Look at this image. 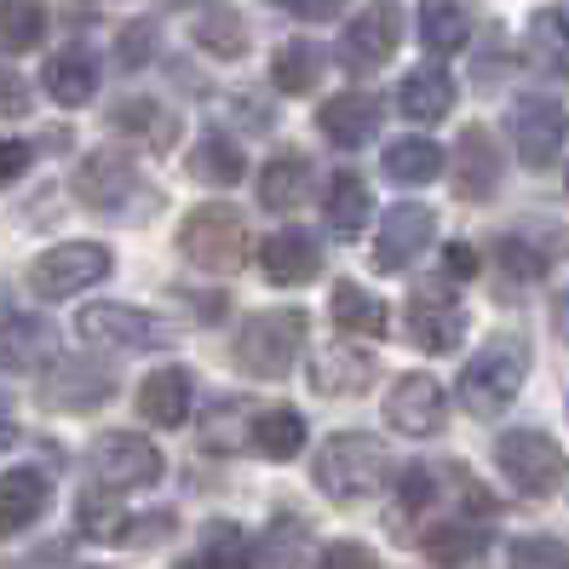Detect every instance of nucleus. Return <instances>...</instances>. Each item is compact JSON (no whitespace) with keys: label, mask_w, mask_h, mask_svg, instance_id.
<instances>
[{"label":"nucleus","mask_w":569,"mask_h":569,"mask_svg":"<svg viewBox=\"0 0 569 569\" xmlns=\"http://www.w3.org/2000/svg\"><path fill=\"white\" fill-rule=\"evenodd\" d=\"M523 380H529V346L518 340V333H495V340L460 368L455 397H460L466 415L495 420L500 409H512V397L523 391Z\"/></svg>","instance_id":"nucleus-1"},{"label":"nucleus","mask_w":569,"mask_h":569,"mask_svg":"<svg viewBox=\"0 0 569 569\" xmlns=\"http://www.w3.org/2000/svg\"><path fill=\"white\" fill-rule=\"evenodd\" d=\"M306 346V311H253L237 328V368L253 380H282Z\"/></svg>","instance_id":"nucleus-4"},{"label":"nucleus","mask_w":569,"mask_h":569,"mask_svg":"<svg viewBox=\"0 0 569 569\" xmlns=\"http://www.w3.org/2000/svg\"><path fill=\"white\" fill-rule=\"evenodd\" d=\"M443 277H449V282H472V277H478L472 242H449V248H443Z\"/></svg>","instance_id":"nucleus-50"},{"label":"nucleus","mask_w":569,"mask_h":569,"mask_svg":"<svg viewBox=\"0 0 569 569\" xmlns=\"http://www.w3.org/2000/svg\"><path fill=\"white\" fill-rule=\"evenodd\" d=\"M552 317H558V333H563V340H569V288L558 293V311H552Z\"/></svg>","instance_id":"nucleus-52"},{"label":"nucleus","mask_w":569,"mask_h":569,"mask_svg":"<svg viewBox=\"0 0 569 569\" xmlns=\"http://www.w3.org/2000/svg\"><path fill=\"white\" fill-rule=\"evenodd\" d=\"M248 449L264 455V460L306 455V415H299V409H259L248 420Z\"/></svg>","instance_id":"nucleus-28"},{"label":"nucleus","mask_w":569,"mask_h":569,"mask_svg":"<svg viewBox=\"0 0 569 569\" xmlns=\"http://www.w3.org/2000/svg\"><path fill=\"white\" fill-rule=\"evenodd\" d=\"M420 552L438 563V569H466L478 552H483V523L472 518H443L420 535Z\"/></svg>","instance_id":"nucleus-29"},{"label":"nucleus","mask_w":569,"mask_h":569,"mask_svg":"<svg viewBox=\"0 0 569 569\" xmlns=\"http://www.w3.org/2000/svg\"><path fill=\"white\" fill-rule=\"evenodd\" d=\"M563 132H569V116H563L558 98L529 92V98L512 104V150H518V161L529 167V173H547V167L558 161Z\"/></svg>","instance_id":"nucleus-12"},{"label":"nucleus","mask_w":569,"mask_h":569,"mask_svg":"<svg viewBox=\"0 0 569 569\" xmlns=\"http://www.w3.org/2000/svg\"><path fill=\"white\" fill-rule=\"evenodd\" d=\"M443 173V144L438 139H420V132H409V139H397L391 150H386V179L391 184H431Z\"/></svg>","instance_id":"nucleus-34"},{"label":"nucleus","mask_w":569,"mask_h":569,"mask_svg":"<svg viewBox=\"0 0 569 569\" xmlns=\"http://www.w3.org/2000/svg\"><path fill=\"white\" fill-rule=\"evenodd\" d=\"M563 190H569V167H563Z\"/></svg>","instance_id":"nucleus-56"},{"label":"nucleus","mask_w":569,"mask_h":569,"mask_svg":"<svg viewBox=\"0 0 569 569\" xmlns=\"http://www.w3.org/2000/svg\"><path fill=\"white\" fill-rule=\"evenodd\" d=\"M12 443H18V426H12V420H7V415H0V455H7V449H12Z\"/></svg>","instance_id":"nucleus-53"},{"label":"nucleus","mask_w":569,"mask_h":569,"mask_svg":"<svg viewBox=\"0 0 569 569\" xmlns=\"http://www.w3.org/2000/svg\"><path fill=\"white\" fill-rule=\"evenodd\" d=\"M110 271H116L110 248H98V242H58V248H47L36 264H29V293H36V299H70V293L98 288Z\"/></svg>","instance_id":"nucleus-7"},{"label":"nucleus","mask_w":569,"mask_h":569,"mask_svg":"<svg viewBox=\"0 0 569 569\" xmlns=\"http://www.w3.org/2000/svg\"><path fill=\"white\" fill-rule=\"evenodd\" d=\"M173 569H202V563H196V558H179V563H173Z\"/></svg>","instance_id":"nucleus-54"},{"label":"nucleus","mask_w":569,"mask_h":569,"mask_svg":"<svg viewBox=\"0 0 569 569\" xmlns=\"http://www.w3.org/2000/svg\"><path fill=\"white\" fill-rule=\"evenodd\" d=\"M299 202H311V161L299 150H282V156L264 161V173H259V208L293 213Z\"/></svg>","instance_id":"nucleus-26"},{"label":"nucleus","mask_w":569,"mask_h":569,"mask_svg":"<svg viewBox=\"0 0 569 569\" xmlns=\"http://www.w3.org/2000/svg\"><path fill=\"white\" fill-rule=\"evenodd\" d=\"M47 507H52V478L41 466H12V472H0V535H18L29 523H41Z\"/></svg>","instance_id":"nucleus-20"},{"label":"nucleus","mask_w":569,"mask_h":569,"mask_svg":"<svg viewBox=\"0 0 569 569\" xmlns=\"http://www.w3.org/2000/svg\"><path fill=\"white\" fill-rule=\"evenodd\" d=\"M322 213H328V230H333V237H362L368 213H375V202H368V184H362L357 173H333V179H328Z\"/></svg>","instance_id":"nucleus-36"},{"label":"nucleus","mask_w":569,"mask_h":569,"mask_svg":"<svg viewBox=\"0 0 569 569\" xmlns=\"http://www.w3.org/2000/svg\"><path fill=\"white\" fill-rule=\"evenodd\" d=\"M431 495H438V472H426V466H403V472H397V518L431 507Z\"/></svg>","instance_id":"nucleus-44"},{"label":"nucleus","mask_w":569,"mask_h":569,"mask_svg":"<svg viewBox=\"0 0 569 569\" xmlns=\"http://www.w3.org/2000/svg\"><path fill=\"white\" fill-rule=\"evenodd\" d=\"M179 253L190 264H202V271L224 277V271H237V264L248 259V224L237 208H224V202H208V208H196L184 224H179Z\"/></svg>","instance_id":"nucleus-5"},{"label":"nucleus","mask_w":569,"mask_h":569,"mask_svg":"<svg viewBox=\"0 0 569 569\" xmlns=\"http://www.w3.org/2000/svg\"><path fill=\"white\" fill-rule=\"evenodd\" d=\"M116 397V368L92 362V357H52L47 380H41V403L63 415H87Z\"/></svg>","instance_id":"nucleus-14"},{"label":"nucleus","mask_w":569,"mask_h":569,"mask_svg":"<svg viewBox=\"0 0 569 569\" xmlns=\"http://www.w3.org/2000/svg\"><path fill=\"white\" fill-rule=\"evenodd\" d=\"M76 523H81V535L87 541H104V547H127V529H132V512L121 507V495H110V489H87L81 500H76Z\"/></svg>","instance_id":"nucleus-30"},{"label":"nucleus","mask_w":569,"mask_h":569,"mask_svg":"<svg viewBox=\"0 0 569 569\" xmlns=\"http://www.w3.org/2000/svg\"><path fill=\"white\" fill-rule=\"evenodd\" d=\"M288 18H306V23H322V18H340L346 0H277Z\"/></svg>","instance_id":"nucleus-51"},{"label":"nucleus","mask_w":569,"mask_h":569,"mask_svg":"<svg viewBox=\"0 0 569 569\" xmlns=\"http://www.w3.org/2000/svg\"><path fill=\"white\" fill-rule=\"evenodd\" d=\"M397 41H403V7H397V0H368L340 36V70L346 76L380 70V63H391Z\"/></svg>","instance_id":"nucleus-10"},{"label":"nucleus","mask_w":569,"mask_h":569,"mask_svg":"<svg viewBox=\"0 0 569 569\" xmlns=\"http://www.w3.org/2000/svg\"><path fill=\"white\" fill-rule=\"evenodd\" d=\"M391 472V455L386 443L375 438V431H333V438L317 449V466L311 478L328 500H340V507H357V500H368Z\"/></svg>","instance_id":"nucleus-2"},{"label":"nucleus","mask_w":569,"mask_h":569,"mask_svg":"<svg viewBox=\"0 0 569 569\" xmlns=\"http://www.w3.org/2000/svg\"><path fill=\"white\" fill-rule=\"evenodd\" d=\"M190 403H196V375L190 368H156V375L139 386V415L150 420V426H161V431H173V426H184L190 420Z\"/></svg>","instance_id":"nucleus-22"},{"label":"nucleus","mask_w":569,"mask_h":569,"mask_svg":"<svg viewBox=\"0 0 569 569\" xmlns=\"http://www.w3.org/2000/svg\"><path fill=\"white\" fill-rule=\"evenodd\" d=\"M110 127L127 132V139H139L144 150H167L179 139V116L156 104V98H121V104L110 110Z\"/></svg>","instance_id":"nucleus-27"},{"label":"nucleus","mask_w":569,"mask_h":569,"mask_svg":"<svg viewBox=\"0 0 569 569\" xmlns=\"http://www.w3.org/2000/svg\"><path fill=\"white\" fill-rule=\"evenodd\" d=\"M58 357V328L47 317H7L0 322V375H29Z\"/></svg>","instance_id":"nucleus-21"},{"label":"nucleus","mask_w":569,"mask_h":569,"mask_svg":"<svg viewBox=\"0 0 569 569\" xmlns=\"http://www.w3.org/2000/svg\"><path fill=\"white\" fill-rule=\"evenodd\" d=\"M386 420H391V431H403V438H438L443 420H449V397L431 375H403L386 397Z\"/></svg>","instance_id":"nucleus-15"},{"label":"nucleus","mask_w":569,"mask_h":569,"mask_svg":"<svg viewBox=\"0 0 569 569\" xmlns=\"http://www.w3.org/2000/svg\"><path fill=\"white\" fill-rule=\"evenodd\" d=\"M322 47H311V41H282L277 47V58H271V87L277 92H311L317 81H322Z\"/></svg>","instance_id":"nucleus-38"},{"label":"nucleus","mask_w":569,"mask_h":569,"mask_svg":"<svg viewBox=\"0 0 569 569\" xmlns=\"http://www.w3.org/2000/svg\"><path fill=\"white\" fill-rule=\"evenodd\" d=\"M150 52H156V29L150 23H132L127 36H121V70H139Z\"/></svg>","instance_id":"nucleus-47"},{"label":"nucleus","mask_w":569,"mask_h":569,"mask_svg":"<svg viewBox=\"0 0 569 569\" xmlns=\"http://www.w3.org/2000/svg\"><path fill=\"white\" fill-rule=\"evenodd\" d=\"M333 322H340L346 340H380V333L391 328V311H386L380 293H368L362 282L340 277L333 282Z\"/></svg>","instance_id":"nucleus-25"},{"label":"nucleus","mask_w":569,"mask_h":569,"mask_svg":"<svg viewBox=\"0 0 569 569\" xmlns=\"http://www.w3.org/2000/svg\"><path fill=\"white\" fill-rule=\"evenodd\" d=\"M190 36L213 58H242L248 52V23L237 18V7H224V0H208V7L190 18Z\"/></svg>","instance_id":"nucleus-31"},{"label":"nucleus","mask_w":569,"mask_h":569,"mask_svg":"<svg viewBox=\"0 0 569 569\" xmlns=\"http://www.w3.org/2000/svg\"><path fill=\"white\" fill-rule=\"evenodd\" d=\"M380 98L375 92H333L328 104L317 110V132L328 144H340V150H362L368 139L380 132Z\"/></svg>","instance_id":"nucleus-17"},{"label":"nucleus","mask_w":569,"mask_h":569,"mask_svg":"<svg viewBox=\"0 0 569 569\" xmlns=\"http://www.w3.org/2000/svg\"><path fill=\"white\" fill-rule=\"evenodd\" d=\"M0 116H29V87L12 63H0Z\"/></svg>","instance_id":"nucleus-48"},{"label":"nucleus","mask_w":569,"mask_h":569,"mask_svg":"<svg viewBox=\"0 0 569 569\" xmlns=\"http://www.w3.org/2000/svg\"><path fill=\"white\" fill-rule=\"evenodd\" d=\"M500 184V156H495V139L483 127H466L460 132V150H455V190L460 202H489Z\"/></svg>","instance_id":"nucleus-23"},{"label":"nucleus","mask_w":569,"mask_h":569,"mask_svg":"<svg viewBox=\"0 0 569 569\" xmlns=\"http://www.w3.org/2000/svg\"><path fill=\"white\" fill-rule=\"evenodd\" d=\"M495 466L507 472V483L529 500H547L558 483H563V449L535 426H518V431H500L495 438Z\"/></svg>","instance_id":"nucleus-6"},{"label":"nucleus","mask_w":569,"mask_h":569,"mask_svg":"<svg viewBox=\"0 0 569 569\" xmlns=\"http://www.w3.org/2000/svg\"><path fill=\"white\" fill-rule=\"evenodd\" d=\"M431 242H438V213H431L426 202H397L380 219V237H375V248H368V259H375V271L397 277V271H409Z\"/></svg>","instance_id":"nucleus-13"},{"label":"nucleus","mask_w":569,"mask_h":569,"mask_svg":"<svg viewBox=\"0 0 569 569\" xmlns=\"http://www.w3.org/2000/svg\"><path fill=\"white\" fill-rule=\"evenodd\" d=\"M317 569H380V558L368 552L362 541H328L317 552Z\"/></svg>","instance_id":"nucleus-45"},{"label":"nucleus","mask_w":569,"mask_h":569,"mask_svg":"<svg viewBox=\"0 0 569 569\" xmlns=\"http://www.w3.org/2000/svg\"><path fill=\"white\" fill-rule=\"evenodd\" d=\"M167 535H173V512H150V518H132L127 547H156V541H167Z\"/></svg>","instance_id":"nucleus-49"},{"label":"nucleus","mask_w":569,"mask_h":569,"mask_svg":"<svg viewBox=\"0 0 569 569\" xmlns=\"http://www.w3.org/2000/svg\"><path fill=\"white\" fill-rule=\"evenodd\" d=\"M375 386V351L357 340H328L311 357V391L317 397H362Z\"/></svg>","instance_id":"nucleus-16"},{"label":"nucleus","mask_w":569,"mask_h":569,"mask_svg":"<svg viewBox=\"0 0 569 569\" xmlns=\"http://www.w3.org/2000/svg\"><path fill=\"white\" fill-rule=\"evenodd\" d=\"M420 41L431 52H460L472 41V7L466 0H420Z\"/></svg>","instance_id":"nucleus-32"},{"label":"nucleus","mask_w":569,"mask_h":569,"mask_svg":"<svg viewBox=\"0 0 569 569\" xmlns=\"http://www.w3.org/2000/svg\"><path fill=\"white\" fill-rule=\"evenodd\" d=\"M259 271L277 288H299L322 271V248H317L311 230H277V237L259 242Z\"/></svg>","instance_id":"nucleus-19"},{"label":"nucleus","mask_w":569,"mask_h":569,"mask_svg":"<svg viewBox=\"0 0 569 569\" xmlns=\"http://www.w3.org/2000/svg\"><path fill=\"white\" fill-rule=\"evenodd\" d=\"M41 36H47V12L36 0H0V47L29 52V47H41Z\"/></svg>","instance_id":"nucleus-40"},{"label":"nucleus","mask_w":569,"mask_h":569,"mask_svg":"<svg viewBox=\"0 0 569 569\" xmlns=\"http://www.w3.org/2000/svg\"><path fill=\"white\" fill-rule=\"evenodd\" d=\"M311 552V535H306V518L293 512H277L271 529H264V541L253 552V569H299Z\"/></svg>","instance_id":"nucleus-37"},{"label":"nucleus","mask_w":569,"mask_h":569,"mask_svg":"<svg viewBox=\"0 0 569 569\" xmlns=\"http://www.w3.org/2000/svg\"><path fill=\"white\" fill-rule=\"evenodd\" d=\"M76 333L92 340V346H110V351H161V346H173V328H167L161 317H150L139 306H110V299L81 306Z\"/></svg>","instance_id":"nucleus-9"},{"label":"nucleus","mask_w":569,"mask_h":569,"mask_svg":"<svg viewBox=\"0 0 569 569\" xmlns=\"http://www.w3.org/2000/svg\"><path fill=\"white\" fill-rule=\"evenodd\" d=\"M196 563L202 569H253V547H248V535L230 518H213L202 529V552H196Z\"/></svg>","instance_id":"nucleus-39"},{"label":"nucleus","mask_w":569,"mask_h":569,"mask_svg":"<svg viewBox=\"0 0 569 569\" xmlns=\"http://www.w3.org/2000/svg\"><path fill=\"white\" fill-rule=\"evenodd\" d=\"M558 18H563V29H569V0H563V12H558Z\"/></svg>","instance_id":"nucleus-55"},{"label":"nucleus","mask_w":569,"mask_h":569,"mask_svg":"<svg viewBox=\"0 0 569 569\" xmlns=\"http://www.w3.org/2000/svg\"><path fill=\"white\" fill-rule=\"evenodd\" d=\"M76 196H81V208L104 213L116 224H139L161 208V190L144 184L139 167H132L127 156H116V150H98L76 167Z\"/></svg>","instance_id":"nucleus-3"},{"label":"nucleus","mask_w":569,"mask_h":569,"mask_svg":"<svg viewBox=\"0 0 569 569\" xmlns=\"http://www.w3.org/2000/svg\"><path fill=\"white\" fill-rule=\"evenodd\" d=\"M92 478L98 489H110V495H127V489H150L161 483L167 472V460L150 438H139V431H104V438L92 443Z\"/></svg>","instance_id":"nucleus-8"},{"label":"nucleus","mask_w":569,"mask_h":569,"mask_svg":"<svg viewBox=\"0 0 569 569\" xmlns=\"http://www.w3.org/2000/svg\"><path fill=\"white\" fill-rule=\"evenodd\" d=\"M495 259H500V282H535V277H541L547 271V253H535L523 237H500L495 242Z\"/></svg>","instance_id":"nucleus-43"},{"label":"nucleus","mask_w":569,"mask_h":569,"mask_svg":"<svg viewBox=\"0 0 569 569\" xmlns=\"http://www.w3.org/2000/svg\"><path fill=\"white\" fill-rule=\"evenodd\" d=\"M397 110L415 127H438L455 110V76L438 70V63H420V70L403 76V87H397Z\"/></svg>","instance_id":"nucleus-24"},{"label":"nucleus","mask_w":569,"mask_h":569,"mask_svg":"<svg viewBox=\"0 0 569 569\" xmlns=\"http://www.w3.org/2000/svg\"><path fill=\"white\" fill-rule=\"evenodd\" d=\"M29 161H36V144H23V139H0V190L18 184L29 173Z\"/></svg>","instance_id":"nucleus-46"},{"label":"nucleus","mask_w":569,"mask_h":569,"mask_svg":"<svg viewBox=\"0 0 569 569\" xmlns=\"http://www.w3.org/2000/svg\"><path fill=\"white\" fill-rule=\"evenodd\" d=\"M403 328H409V346H420L431 357H449L466 340V306L443 282H420L403 306Z\"/></svg>","instance_id":"nucleus-11"},{"label":"nucleus","mask_w":569,"mask_h":569,"mask_svg":"<svg viewBox=\"0 0 569 569\" xmlns=\"http://www.w3.org/2000/svg\"><path fill=\"white\" fill-rule=\"evenodd\" d=\"M237 443H248V403H242V397H224V403H213L208 420H202V449L224 455Z\"/></svg>","instance_id":"nucleus-41"},{"label":"nucleus","mask_w":569,"mask_h":569,"mask_svg":"<svg viewBox=\"0 0 569 569\" xmlns=\"http://www.w3.org/2000/svg\"><path fill=\"white\" fill-rule=\"evenodd\" d=\"M184 167H190L202 184H237V179L248 173V156H242L237 139H224V132H202V139L190 144Z\"/></svg>","instance_id":"nucleus-33"},{"label":"nucleus","mask_w":569,"mask_h":569,"mask_svg":"<svg viewBox=\"0 0 569 569\" xmlns=\"http://www.w3.org/2000/svg\"><path fill=\"white\" fill-rule=\"evenodd\" d=\"M523 58H529V70H541V76H563L569 70V29H563V18L552 7H541L529 18Z\"/></svg>","instance_id":"nucleus-35"},{"label":"nucleus","mask_w":569,"mask_h":569,"mask_svg":"<svg viewBox=\"0 0 569 569\" xmlns=\"http://www.w3.org/2000/svg\"><path fill=\"white\" fill-rule=\"evenodd\" d=\"M98 52L92 47H58L52 58H47V70H41V87H47V98L52 104H63V110H81V104H92L98 98Z\"/></svg>","instance_id":"nucleus-18"},{"label":"nucleus","mask_w":569,"mask_h":569,"mask_svg":"<svg viewBox=\"0 0 569 569\" xmlns=\"http://www.w3.org/2000/svg\"><path fill=\"white\" fill-rule=\"evenodd\" d=\"M507 569H569V547L552 535H518L507 547Z\"/></svg>","instance_id":"nucleus-42"}]
</instances>
